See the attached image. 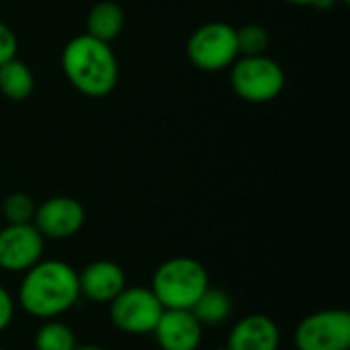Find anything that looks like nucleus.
<instances>
[{
	"mask_svg": "<svg viewBox=\"0 0 350 350\" xmlns=\"http://www.w3.org/2000/svg\"><path fill=\"white\" fill-rule=\"evenodd\" d=\"M289 4H295V6H316L318 0H285Z\"/></svg>",
	"mask_w": 350,
	"mask_h": 350,
	"instance_id": "obj_21",
	"label": "nucleus"
},
{
	"mask_svg": "<svg viewBox=\"0 0 350 350\" xmlns=\"http://www.w3.org/2000/svg\"><path fill=\"white\" fill-rule=\"evenodd\" d=\"M203 326L191 310H164L154 334L162 350H197Z\"/></svg>",
	"mask_w": 350,
	"mask_h": 350,
	"instance_id": "obj_10",
	"label": "nucleus"
},
{
	"mask_svg": "<svg viewBox=\"0 0 350 350\" xmlns=\"http://www.w3.org/2000/svg\"><path fill=\"white\" fill-rule=\"evenodd\" d=\"M33 90H35V74L25 62L12 57L0 66V92L8 100L14 103L27 100L33 94Z\"/></svg>",
	"mask_w": 350,
	"mask_h": 350,
	"instance_id": "obj_14",
	"label": "nucleus"
},
{
	"mask_svg": "<svg viewBox=\"0 0 350 350\" xmlns=\"http://www.w3.org/2000/svg\"><path fill=\"white\" fill-rule=\"evenodd\" d=\"M43 236L33 224H6L0 230V267L10 273L29 271L41 260Z\"/></svg>",
	"mask_w": 350,
	"mask_h": 350,
	"instance_id": "obj_8",
	"label": "nucleus"
},
{
	"mask_svg": "<svg viewBox=\"0 0 350 350\" xmlns=\"http://www.w3.org/2000/svg\"><path fill=\"white\" fill-rule=\"evenodd\" d=\"M16 49H18V39L14 31L6 23L0 21V66L16 57Z\"/></svg>",
	"mask_w": 350,
	"mask_h": 350,
	"instance_id": "obj_19",
	"label": "nucleus"
},
{
	"mask_svg": "<svg viewBox=\"0 0 350 350\" xmlns=\"http://www.w3.org/2000/svg\"><path fill=\"white\" fill-rule=\"evenodd\" d=\"M74 350H105V349H100V347H92V345H88V347H76Z\"/></svg>",
	"mask_w": 350,
	"mask_h": 350,
	"instance_id": "obj_22",
	"label": "nucleus"
},
{
	"mask_svg": "<svg viewBox=\"0 0 350 350\" xmlns=\"http://www.w3.org/2000/svg\"><path fill=\"white\" fill-rule=\"evenodd\" d=\"M35 349L37 350H74L76 336L74 332L62 322H47L35 334Z\"/></svg>",
	"mask_w": 350,
	"mask_h": 350,
	"instance_id": "obj_16",
	"label": "nucleus"
},
{
	"mask_svg": "<svg viewBox=\"0 0 350 350\" xmlns=\"http://www.w3.org/2000/svg\"><path fill=\"white\" fill-rule=\"evenodd\" d=\"M187 55L201 72L228 70L240 57L236 29L219 21L197 27L187 41Z\"/></svg>",
	"mask_w": 350,
	"mask_h": 350,
	"instance_id": "obj_5",
	"label": "nucleus"
},
{
	"mask_svg": "<svg viewBox=\"0 0 350 350\" xmlns=\"http://www.w3.org/2000/svg\"><path fill=\"white\" fill-rule=\"evenodd\" d=\"M125 27V12L113 0L96 2L86 14V35L105 43L115 41Z\"/></svg>",
	"mask_w": 350,
	"mask_h": 350,
	"instance_id": "obj_13",
	"label": "nucleus"
},
{
	"mask_svg": "<svg viewBox=\"0 0 350 350\" xmlns=\"http://www.w3.org/2000/svg\"><path fill=\"white\" fill-rule=\"evenodd\" d=\"M293 340L297 350H349L350 314L347 310L316 312L299 322Z\"/></svg>",
	"mask_w": 350,
	"mask_h": 350,
	"instance_id": "obj_6",
	"label": "nucleus"
},
{
	"mask_svg": "<svg viewBox=\"0 0 350 350\" xmlns=\"http://www.w3.org/2000/svg\"><path fill=\"white\" fill-rule=\"evenodd\" d=\"M213 350H228V349H213Z\"/></svg>",
	"mask_w": 350,
	"mask_h": 350,
	"instance_id": "obj_24",
	"label": "nucleus"
},
{
	"mask_svg": "<svg viewBox=\"0 0 350 350\" xmlns=\"http://www.w3.org/2000/svg\"><path fill=\"white\" fill-rule=\"evenodd\" d=\"M62 70L66 80L80 94L90 98L111 94L119 82V64L111 43L94 39L86 33L64 45Z\"/></svg>",
	"mask_w": 350,
	"mask_h": 350,
	"instance_id": "obj_1",
	"label": "nucleus"
},
{
	"mask_svg": "<svg viewBox=\"0 0 350 350\" xmlns=\"http://www.w3.org/2000/svg\"><path fill=\"white\" fill-rule=\"evenodd\" d=\"M35 201L27 193H10L2 207H0V217L6 219V224H33L35 217Z\"/></svg>",
	"mask_w": 350,
	"mask_h": 350,
	"instance_id": "obj_18",
	"label": "nucleus"
},
{
	"mask_svg": "<svg viewBox=\"0 0 350 350\" xmlns=\"http://www.w3.org/2000/svg\"><path fill=\"white\" fill-rule=\"evenodd\" d=\"M12 314H14V304H12L10 295L6 293V289L0 287V330H4L10 324Z\"/></svg>",
	"mask_w": 350,
	"mask_h": 350,
	"instance_id": "obj_20",
	"label": "nucleus"
},
{
	"mask_svg": "<svg viewBox=\"0 0 350 350\" xmlns=\"http://www.w3.org/2000/svg\"><path fill=\"white\" fill-rule=\"evenodd\" d=\"M207 287L209 277L205 267L187 256L166 260L152 279V291L164 310H191Z\"/></svg>",
	"mask_w": 350,
	"mask_h": 350,
	"instance_id": "obj_3",
	"label": "nucleus"
},
{
	"mask_svg": "<svg viewBox=\"0 0 350 350\" xmlns=\"http://www.w3.org/2000/svg\"><path fill=\"white\" fill-rule=\"evenodd\" d=\"M164 308L146 287H125L111 301L113 324L127 334H150L154 332Z\"/></svg>",
	"mask_w": 350,
	"mask_h": 350,
	"instance_id": "obj_7",
	"label": "nucleus"
},
{
	"mask_svg": "<svg viewBox=\"0 0 350 350\" xmlns=\"http://www.w3.org/2000/svg\"><path fill=\"white\" fill-rule=\"evenodd\" d=\"M281 342L279 328L273 318L252 314L242 318L230 332L228 350H277Z\"/></svg>",
	"mask_w": 350,
	"mask_h": 350,
	"instance_id": "obj_12",
	"label": "nucleus"
},
{
	"mask_svg": "<svg viewBox=\"0 0 350 350\" xmlns=\"http://www.w3.org/2000/svg\"><path fill=\"white\" fill-rule=\"evenodd\" d=\"M0 350H4V349H2V347H0Z\"/></svg>",
	"mask_w": 350,
	"mask_h": 350,
	"instance_id": "obj_25",
	"label": "nucleus"
},
{
	"mask_svg": "<svg viewBox=\"0 0 350 350\" xmlns=\"http://www.w3.org/2000/svg\"><path fill=\"white\" fill-rule=\"evenodd\" d=\"M236 39H238L240 55H265L271 45L269 31L256 23H248V25L236 29Z\"/></svg>",
	"mask_w": 350,
	"mask_h": 350,
	"instance_id": "obj_17",
	"label": "nucleus"
},
{
	"mask_svg": "<svg viewBox=\"0 0 350 350\" xmlns=\"http://www.w3.org/2000/svg\"><path fill=\"white\" fill-rule=\"evenodd\" d=\"M80 293L96 304H111L125 289V273L111 260H96L78 275Z\"/></svg>",
	"mask_w": 350,
	"mask_h": 350,
	"instance_id": "obj_11",
	"label": "nucleus"
},
{
	"mask_svg": "<svg viewBox=\"0 0 350 350\" xmlns=\"http://www.w3.org/2000/svg\"><path fill=\"white\" fill-rule=\"evenodd\" d=\"M191 314L199 320L201 326L224 324L232 316V297L219 287H207L203 295L193 304Z\"/></svg>",
	"mask_w": 350,
	"mask_h": 350,
	"instance_id": "obj_15",
	"label": "nucleus"
},
{
	"mask_svg": "<svg viewBox=\"0 0 350 350\" xmlns=\"http://www.w3.org/2000/svg\"><path fill=\"white\" fill-rule=\"evenodd\" d=\"M230 84L234 92L252 105L275 100L285 88V72L273 57L240 55L230 66Z\"/></svg>",
	"mask_w": 350,
	"mask_h": 350,
	"instance_id": "obj_4",
	"label": "nucleus"
},
{
	"mask_svg": "<svg viewBox=\"0 0 350 350\" xmlns=\"http://www.w3.org/2000/svg\"><path fill=\"white\" fill-rule=\"evenodd\" d=\"M338 2H342V4H349L350 0H338Z\"/></svg>",
	"mask_w": 350,
	"mask_h": 350,
	"instance_id": "obj_23",
	"label": "nucleus"
},
{
	"mask_svg": "<svg viewBox=\"0 0 350 350\" xmlns=\"http://www.w3.org/2000/svg\"><path fill=\"white\" fill-rule=\"evenodd\" d=\"M84 207L72 197H51L37 205L33 226L43 238L66 240L80 232L84 224Z\"/></svg>",
	"mask_w": 350,
	"mask_h": 350,
	"instance_id": "obj_9",
	"label": "nucleus"
},
{
	"mask_svg": "<svg viewBox=\"0 0 350 350\" xmlns=\"http://www.w3.org/2000/svg\"><path fill=\"white\" fill-rule=\"evenodd\" d=\"M80 295L76 271L62 260L33 265L18 289L23 308L35 318H55L70 310Z\"/></svg>",
	"mask_w": 350,
	"mask_h": 350,
	"instance_id": "obj_2",
	"label": "nucleus"
}]
</instances>
